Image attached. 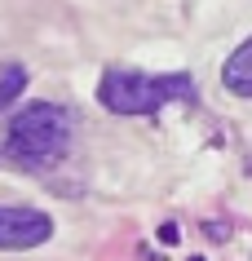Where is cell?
<instances>
[{
	"label": "cell",
	"mask_w": 252,
	"mask_h": 261,
	"mask_svg": "<svg viewBox=\"0 0 252 261\" xmlns=\"http://www.w3.org/2000/svg\"><path fill=\"white\" fill-rule=\"evenodd\" d=\"M71 138H75V124L58 102H31L9 120L5 151L27 168H49L58 160H67Z\"/></svg>",
	"instance_id": "cell-1"
},
{
	"label": "cell",
	"mask_w": 252,
	"mask_h": 261,
	"mask_svg": "<svg viewBox=\"0 0 252 261\" xmlns=\"http://www.w3.org/2000/svg\"><path fill=\"white\" fill-rule=\"evenodd\" d=\"M98 102L115 115H155L164 102H195V84L186 71H168V75L106 71L98 84Z\"/></svg>",
	"instance_id": "cell-2"
},
{
	"label": "cell",
	"mask_w": 252,
	"mask_h": 261,
	"mask_svg": "<svg viewBox=\"0 0 252 261\" xmlns=\"http://www.w3.org/2000/svg\"><path fill=\"white\" fill-rule=\"evenodd\" d=\"M53 234V217L27 204H0V248L18 252V248H40Z\"/></svg>",
	"instance_id": "cell-3"
},
{
	"label": "cell",
	"mask_w": 252,
	"mask_h": 261,
	"mask_svg": "<svg viewBox=\"0 0 252 261\" xmlns=\"http://www.w3.org/2000/svg\"><path fill=\"white\" fill-rule=\"evenodd\" d=\"M221 84L235 97H252V40H243L221 67Z\"/></svg>",
	"instance_id": "cell-4"
},
{
	"label": "cell",
	"mask_w": 252,
	"mask_h": 261,
	"mask_svg": "<svg viewBox=\"0 0 252 261\" xmlns=\"http://www.w3.org/2000/svg\"><path fill=\"white\" fill-rule=\"evenodd\" d=\"M22 89H27V67L22 62H0V111L14 107Z\"/></svg>",
	"instance_id": "cell-5"
},
{
	"label": "cell",
	"mask_w": 252,
	"mask_h": 261,
	"mask_svg": "<svg viewBox=\"0 0 252 261\" xmlns=\"http://www.w3.org/2000/svg\"><path fill=\"white\" fill-rule=\"evenodd\" d=\"M159 239H164V244H177V226H173V221H168V226H159Z\"/></svg>",
	"instance_id": "cell-6"
},
{
	"label": "cell",
	"mask_w": 252,
	"mask_h": 261,
	"mask_svg": "<svg viewBox=\"0 0 252 261\" xmlns=\"http://www.w3.org/2000/svg\"><path fill=\"white\" fill-rule=\"evenodd\" d=\"M204 230H208V239H226V234H230V230H226V226H217V221H208Z\"/></svg>",
	"instance_id": "cell-7"
},
{
	"label": "cell",
	"mask_w": 252,
	"mask_h": 261,
	"mask_svg": "<svg viewBox=\"0 0 252 261\" xmlns=\"http://www.w3.org/2000/svg\"><path fill=\"white\" fill-rule=\"evenodd\" d=\"M190 261H204V257H190Z\"/></svg>",
	"instance_id": "cell-8"
}]
</instances>
